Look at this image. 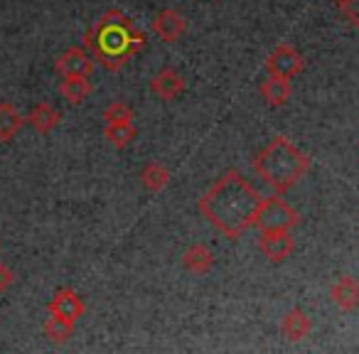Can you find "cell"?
<instances>
[{
    "label": "cell",
    "instance_id": "obj_6",
    "mask_svg": "<svg viewBox=\"0 0 359 354\" xmlns=\"http://www.w3.org/2000/svg\"><path fill=\"white\" fill-rule=\"evenodd\" d=\"M57 72L62 76H91L96 67V60L86 47H72L57 60Z\"/></svg>",
    "mask_w": 359,
    "mask_h": 354
},
{
    "label": "cell",
    "instance_id": "obj_5",
    "mask_svg": "<svg viewBox=\"0 0 359 354\" xmlns=\"http://www.w3.org/2000/svg\"><path fill=\"white\" fill-rule=\"evenodd\" d=\"M266 69H269L271 76H283V79H293L300 72L305 69V57L295 50L288 42H280L276 45V50L269 55L266 60Z\"/></svg>",
    "mask_w": 359,
    "mask_h": 354
},
{
    "label": "cell",
    "instance_id": "obj_3",
    "mask_svg": "<svg viewBox=\"0 0 359 354\" xmlns=\"http://www.w3.org/2000/svg\"><path fill=\"white\" fill-rule=\"evenodd\" d=\"M254 170L278 195L293 190L310 170V155L303 153L293 140L273 138L254 160Z\"/></svg>",
    "mask_w": 359,
    "mask_h": 354
},
{
    "label": "cell",
    "instance_id": "obj_24",
    "mask_svg": "<svg viewBox=\"0 0 359 354\" xmlns=\"http://www.w3.org/2000/svg\"><path fill=\"white\" fill-rule=\"evenodd\" d=\"M334 3H342V0H334Z\"/></svg>",
    "mask_w": 359,
    "mask_h": 354
},
{
    "label": "cell",
    "instance_id": "obj_16",
    "mask_svg": "<svg viewBox=\"0 0 359 354\" xmlns=\"http://www.w3.org/2000/svg\"><path fill=\"white\" fill-rule=\"evenodd\" d=\"M25 125V116L8 101H0V143H11Z\"/></svg>",
    "mask_w": 359,
    "mask_h": 354
},
{
    "label": "cell",
    "instance_id": "obj_10",
    "mask_svg": "<svg viewBox=\"0 0 359 354\" xmlns=\"http://www.w3.org/2000/svg\"><path fill=\"white\" fill-rule=\"evenodd\" d=\"M153 32L163 42H177L187 32V20L177 11H160L153 18Z\"/></svg>",
    "mask_w": 359,
    "mask_h": 354
},
{
    "label": "cell",
    "instance_id": "obj_13",
    "mask_svg": "<svg viewBox=\"0 0 359 354\" xmlns=\"http://www.w3.org/2000/svg\"><path fill=\"white\" fill-rule=\"evenodd\" d=\"M25 123L30 125V128H35L37 133L47 135V133H52V130H55L57 125L62 123V114L52 104L42 101V104H37L35 109H32L30 114H27Z\"/></svg>",
    "mask_w": 359,
    "mask_h": 354
},
{
    "label": "cell",
    "instance_id": "obj_22",
    "mask_svg": "<svg viewBox=\"0 0 359 354\" xmlns=\"http://www.w3.org/2000/svg\"><path fill=\"white\" fill-rule=\"evenodd\" d=\"M337 6H339V11L347 15V20L359 30V0H342Z\"/></svg>",
    "mask_w": 359,
    "mask_h": 354
},
{
    "label": "cell",
    "instance_id": "obj_11",
    "mask_svg": "<svg viewBox=\"0 0 359 354\" xmlns=\"http://www.w3.org/2000/svg\"><path fill=\"white\" fill-rule=\"evenodd\" d=\"M330 298L337 305L342 313H352L359 308V280L354 275H342V278L334 280L332 290H330Z\"/></svg>",
    "mask_w": 359,
    "mask_h": 354
},
{
    "label": "cell",
    "instance_id": "obj_17",
    "mask_svg": "<svg viewBox=\"0 0 359 354\" xmlns=\"http://www.w3.org/2000/svg\"><path fill=\"white\" fill-rule=\"evenodd\" d=\"M182 266H185L190 273L205 275V273H210V271L215 268V254H212L210 246L195 244V246H190V249L185 251V256H182Z\"/></svg>",
    "mask_w": 359,
    "mask_h": 354
},
{
    "label": "cell",
    "instance_id": "obj_2",
    "mask_svg": "<svg viewBox=\"0 0 359 354\" xmlns=\"http://www.w3.org/2000/svg\"><path fill=\"white\" fill-rule=\"evenodd\" d=\"M148 37L126 13L109 11L84 35V47L106 72H118L145 50Z\"/></svg>",
    "mask_w": 359,
    "mask_h": 354
},
{
    "label": "cell",
    "instance_id": "obj_23",
    "mask_svg": "<svg viewBox=\"0 0 359 354\" xmlns=\"http://www.w3.org/2000/svg\"><path fill=\"white\" fill-rule=\"evenodd\" d=\"M13 283H15V273H13V268H8L6 264H0V293H6Z\"/></svg>",
    "mask_w": 359,
    "mask_h": 354
},
{
    "label": "cell",
    "instance_id": "obj_4",
    "mask_svg": "<svg viewBox=\"0 0 359 354\" xmlns=\"http://www.w3.org/2000/svg\"><path fill=\"white\" fill-rule=\"evenodd\" d=\"M254 226L259 231H290L298 226V212L283 197H266L256 212Z\"/></svg>",
    "mask_w": 359,
    "mask_h": 354
},
{
    "label": "cell",
    "instance_id": "obj_14",
    "mask_svg": "<svg viewBox=\"0 0 359 354\" xmlns=\"http://www.w3.org/2000/svg\"><path fill=\"white\" fill-rule=\"evenodd\" d=\"M261 96L269 106L278 109V106H285L293 96V86H290V79H283V76H271L264 79L261 84Z\"/></svg>",
    "mask_w": 359,
    "mask_h": 354
},
{
    "label": "cell",
    "instance_id": "obj_8",
    "mask_svg": "<svg viewBox=\"0 0 359 354\" xmlns=\"http://www.w3.org/2000/svg\"><path fill=\"white\" fill-rule=\"evenodd\" d=\"M259 249L264 251V256L273 264L285 261L295 249V239L290 236V231H261Z\"/></svg>",
    "mask_w": 359,
    "mask_h": 354
},
{
    "label": "cell",
    "instance_id": "obj_21",
    "mask_svg": "<svg viewBox=\"0 0 359 354\" xmlns=\"http://www.w3.org/2000/svg\"><path fill=\"white\" fill-rule=\"evenodd\" d=\"M104 121L106 123H133V109L126 101H114L104 111Z\"/></svg>",
    "mask_w": 359,
    "mask_h": 354
},
{
    "label": "cell",
    "instance_id": "obj_9",
    "mask_svg": "<svg viewBox=\"0 0 359 354\" xmlns=\"http://www.w3.org/2000/svg\"><path fill=\"white\" fill-rule=\"evenodd\" d=\"M150 89H153V94L160 96L163 101H172L187 89V84H185V76L180 74L177 69L165 67V69H160L158 74L150 79Z\"/></svg>",
    "mask_w": 359,
    "mask_h": 354
},
{
    "label": "cell",
    "instance_id": "obj_12",
    "mask_svg": "<svg viewBox=\"0 0 359 354\" xmlns=\"http://www.w3.org/2000/svg\"><path fill=\"white\" fill-rule=\"evenodd\" d=\"M280 329H283V334L290 342H300V339L310 337V332H313V320H310V315L305 310L293 308L283 315Z\"/></svg>",
    "mask_w": 359,
    "mask_h": 354
},
{
    "label": "cell",
    "instance_id": "obj_19",
    "mask_svg": "<svg viewBox=\"0 0 359 354\" xmlns=\"http://www.w3.org/2000/svg\"><path fill=\"white\" fill-rule=\"evenodd\" d=\"M74 325L76 322H69V320L65 318H57V315H50V318L45 320V334L50 342L55 344H65L72 339V334H74Z\"/></svg>",
    "mask_w": 359,
    "mask_h": 354
},
{
    "label": "cell",
    "instance_id": "obj_18",
    "mask_svg": "<svg viewBox=\"0 0 359 354\" xmlns=\"http://www.w3.org/2000/svg\"><path fill=\"white\" fill-rule=\"evenodd\" d=\"M140 182H143V187L148 192H163L170 182V170L163 163L153 160V163H148L140 170Z\"/></svg>",
    "mask_w": 359,
    "mask_h": 354
},
{
    "label": "cell",
    "instance_id": "obj_7",
    "mask_svg": "<svg viewBox=\"0 0 359 354\" xmlns=\"http://www.w3.org/2000/svg\"><path fill=\"white\" fill-rule=\"evenodd\" d=\"M47 310H50V315H57V318H65V320H69V322H76V320L86 313V305L74 288H60L55 293V298L50 300Z\"/></svg>",
    "mask_w": 359,
    "mask_h": 354
},
{
    "label": "cell",
    "instance_id": "obj_1",
    "mask_svg": "<svg viewBox=\"0 0 359 354\" xmlns=\"http://www.w3.org/2000/svg\"><path fill=\"white\" fill-rule=\"evenodd\" d=\"M264 197L239 170H226L210 192L200 197V212L217 231L229 239H239L254 226Z\"/></svg>",
    "mask_w": 359,
    "mask_h": 354
},
{
    "label": "cell",
    "instance_id": "obj_20",
    "mask_svg": "<svg viewBox=\"0 0 359 354\" xmlns=\"http://www.w3.org/2000/svg\"><path fill=\"white\" fill-rule=\"evenodd\" d=\"M104 135L111 145H116V148H126V145H130L135 140L138 130H135L133 123H106Z\"/></svg>",
    "mask_w": 359,
    "mask_h": 354
},
{
    "label": "cell",
    "instance_id": "obj_15",
    "mask_svg": "<svg viewBox=\"0 0 359 354\" xmlns=\"http://www.w3.org/2000/svg\"><path fill=\"white\" fill-rule=\"evenodd\" d=\"M91 91H94V86H91L89 76H62V81H60L62 99L72 106L84 104L91 96Z\"/></svg>",
    "mask_w": 359,
    "mask_h": 354
}]
</instances>
